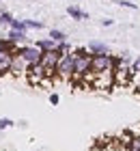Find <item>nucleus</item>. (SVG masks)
Wrapping results in <instances>:
<instances>
[{
  "label": "nucleus",
  "instance_id": "12",
  "mask_svg": "<svg viewBox=\"0 0 140 151\" xmlns=\"http://www.w3.org/2000/svg\"><path fill=\"white\" fill-rule=\"evenodd\" d=\"M47 37H50L54 43H62V41H67V32H62L58 28H52L50 32H47Z\"/></svg>",
  "mask_w": 140,
  "mask_h": 151
},
{
  "label": "nucleus",
  "instance_id": "4",
  "mask_svg": "<svg viewBox=\"0 0 140 151\" xmlns=\"http://www.w3.org/2000/svg\"><path fill=\"white\" fill-rule=\"evenodd\" d=\"M116 82H114V71H103V73H95L93 78V86L97 88H112Z\"/></svg>",
  "mask_w": 140,
  "mask_h": 151
},
{
  "label": "nucleus",
  "instance_id": "2",
  "mask_svg": "<svg viewBox=\"0 0 140 151\" xmlns=\"http://www.w3.org/2000/svg\"><path fill=\"white\" fill-rule=\"evenodd\" d=\"M56 73H58V78H62V80H71L73 78V73H75V58L71 56V54H67V56H62L58 60Z\"/></svg>",
  "mask_w": 140,
  "mask_h": 151
},
{
  "label": "nucleus",
  "instance_id": "7",
  "mask_svg": "<svg viewBox=\"0 0 140 151\" xmlns=\"http://www.w3.org/2000/svg\"><path fill=\"white\" fill-rule=\"evenodd\" d=\"M26 60L22 56H13L11 58V67H9V73L11 76H24L26 73Z\"/></svg>",
  "mask_w": 140,
  "mask_h": 151
},
{
  "label": "nucleus",
  "instance_id": "11",
  "mask_svg": "<svg viewBox=\"0 0 140 151\" xmlns=\"http://www.w3.org/2000/svg\"><path fill=\"white\" fill-rule=\"evenodd\" d=\"M11 54L9 52H2V50H0V71H6V73H9V67H11Z\"/></svg>",
  "mask_w": 140,
  "mask_h": 151
},
{
  "label": "nucleus",
  "instance_id": "13",
  "mask_svg": "<svg viewBox=\"0 0 140 151\" xmlns=\"http://www.w3.org/2000/svg\"><path fill=\"white\" fill-rule=\"evenodd\" d=\"M13 13H9V11H0V26H2V28H11V24H13Z\"/></svg>",
  "mask_w": 140,
  "mask_h": 151
},
{
  "label": "nucleus",
  "instance_id": "22",
  "mask_svg": "<svg viewBox=\"0 0 140 151\" xmlns=\"http://www.w3.org/2000/svg\"><path fill=\"white\" fill-rule=\"evenodd\" d=\"M58 101H60L58 93H52V95H50V104H52V106H56V104H58Z\"/></svg>",
  "mask_w": 140,
  "mask_h": 151
},
{
  "label": "nucleus",
  "instance_id": "20",
  "mask_svg": "<svg viewBox=\"0 0 140 151\" xmlns=\"http://www.w3.org/2000/svg\"><path fill=\"white\" fill-rule=\"evenodd\" d=\"M129 69H131V73H134V76H140V56L134 60V63H131Z\"/></svg>",
  "mask_w": 140,
  "mask_h": 151
},
{
  "label": "nucleus",
  "instance_id": "18",
  "mask_svg": "<svg viewBox=\"0 0 140 151\" xmlns=\"http://www.w3.org/2000/svg\"><path fill=\"white\" fill-rule=\"evenodd\" d=\"M114 2H116L118 6H125V9H131V11H136V9H138V4H136V2H131V0H114Z\"/></svg>",
  "mask_w": 140,
  "mask_h": 151
},
{
  "label": "nucleus",
  "instance_id": "3",
  "mask_svg": "<svg viewBox=\"0 0 140 151\" xmlns=\"http://www.w3.org/2000/svg\"><path fill=\"white\" fill-rule=\"evenodd\" d=\"M103 71H114V56L112 54L93 56V73H103Z\"/></svg>",
  "mask_w": 140,
  "mask_h": 151
},
{
  "label": "nucleus",
  "instance_id": "6",
  "mask_svg": "<svg viewBox=\"0 0 140 151\" xmlns=\"http://www.w3.org/2000/svg\"><path fill=\"white\" fill-rule=\"evenodd\" d=\"M62 56L56 50H52V52H43L41 54V65L45 67V69H56V65H58V60H60Z\"/></svg>",
  "mask_w": 140,
  "mask_h": 151
},
{
  "label": "nucleus",
  "instance_id": "23",
  "mask_svg": "<svg viewBox=\"0 0 140 151\" xmlns=\"http://www.w3.org/2000/svg\"><path fill=\"white\" fill-rule=\"evenodd\" d=\"M15 125H17V127H28V123L22 119V121H15Z\"/></svg>",
  "mask_w": 140,
  "mask_h": 151
},
{
  "label": "nucleus",
  "instance_id": "16",
  "mask_svg": "<svg viewBox=\"0 0 140 151\" xmlns=\"http://www.w3.org/2000/svg\"><path fill=\"white\" fill-rule=\"evenodd\" d=\"M71 56L73 58H82V56H90V52H88V47H73Z\"/></svg>",
  "mask_w": 140,
  "mask_h": 151
},
{
  "label": "nucleus",
  "instance_id": "1",
  "mask_svg": "<svg viewBox=\"0 0 140 151\" xmlns=\"http://www.w3.org/2000/svg\"><path fill=\"white\" fill-rule=\"evenodd\" d=\"M41 52L37 45H17L15 56H22L26 60V65H41Z\"/></svg>",
  "mask_w": 140,
  "mask_h": 151
},
{
  "label": "nucleus",
  "instance_id": "15",
  "mask_svg": "<svg viewBox=\"0 0 140 151\" xmlns=\"http://www.w3.org/2000/svg\"><path fill=\"white\" fill-rule=\"evenodd\" d=\"M73 47L69 45V41H62V43H56V52L60 54V56H67V54H71Z\"/></svg>",
  "mask_w": 140,
  "mask_h": 151
},
{
  "label": "nucleus",
  "instance_id": "17",
  "mask_svg": "<svg viewBox=\"0 0 140 151\" xmlns=\"http://www.w3.org/2000/svg\"><path fill=\"white\" fill-rule=\"evenodd\" d=\"M9 127H15V121L9 116H0V129H9Z\"/></svg>",
  "mask_w": 140,
  "mask_h": 151
},
{
  "label": "nucleus",
  "instance_id": "21",
  "mask_svg": "<svg viewBox=\"0 0 140 151\" xmlns=\"http://www.w3.org/2000/svg\"><path fill=\"white\" fill-rule=\"evenodd\" d=\"M99 24L103 26V28H108V26H112V24H114V19H110V17H103V19H101Z\"/></svg>",
  "mask_w": 140,
  "mask_h": 151
},
{
  "label": "nucleus",
  "instance_id": "8",
  "mask_svg": "<svg viewBox=\"0 0 140 151\" xmlns=\"http://www.w3.org/2000/svg\"><path fill=\"white\" fill-rule=\"evenodd\" d=\"M88 52H90V56H101V54H110V47L103 41H90Z\"/></svg>",
  "mask_w": 140,
  "mask_h": 151
},
{
  "label": "nucleus",
  "instance_id": "9",
  "mask_svg": "<svg viewBox=\"0 0 140 151\" xmlns=\"http://www.w3.org/2000/svg\"><path fill=\"white\" fill-rule=\"evenodd\" d=\"M67 15L71 17V19H78V22H82V19H88V17H90L86 11H82L80 6H75V4H69V6H67Z\"/></svg>",
  "mask_w": 140,
  "mask_h": 151
},
{
  "label": "nucleus",
  "instance_id": "10",
  "mask_svg": "<svg viewBox=\"0 0 140 151\" xmlns=\"http://www.w3.org/2000/svg\"><path fill=\"white\" fill-rule=\"evenodd\" d=\"M34 45H37L41 52H52V50H56V43H54V41H52L50 37H43V39H39Z\"/></svg>",
  "mask_w": 140,
  "mask_h": 151
},
{
  "label": "nucleus",
  "instance_id": "14",
  "mask_svg": "<svg viewBox=\"0 0 140 151\" xmlns=\"http://www.w3.org/2000/svg\"><path fill=\"white\" fill-rule=\"evenodd\" d=\"M24 24H26L28 30H43L45 28V24L39 22V19H24Z\"/></svg>",
  "mask_w": 140,
  "mask_h": 151
},
{
  "label": "nucleus",
  "instance_id": "24",
  "mask_svg": "<svg viewBox=\"0 0 140 151\" xmlns=\"http://www.w3.org/2000/svg\"><path fill=\"white\" fill-rule=\"evenodd\" d=\"M2 76H6V71H0V78H2Z\"/></svg>",
  "mask_w": 140,
  "mask_h": 151
},
{
  "label": "nucleus",
  "instance_id": "5",
  "mask_svg": "<svg viewBox=\"0 0 140 151\" xmlns=\"http://www.w3.org/2000/svg\"><path fill=\"white\" fill-rule=\"evenodd\" d=\"M6 41H11V43H15V45H28L26 41H28V30H13L9 28L6 30V35H4Z\"/></svg>",
  "mask_w": 140,
  "mask_h": 151
},
{
  "label": "nucleus",
  "instance_id": "19",
  "mask_svg": "<svg viewBox=\"0 0 140 151\" xmlns=\"http://www.w3.org/2000/svg\"><path fill=\"white\" fill-rule=\"evenodd\" d=\"M11 28H13V30H28V28H26V24H24V19H13Z\"/></svg>",
  "mask_w": 140,
  "mask_h": 151
}]
</instances>
